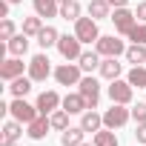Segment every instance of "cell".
Returning <instances> with one entry per match:
<instances>
[{
    "instance_id": "1",
    "label": "cell",
    "mask_w": 146,
    "mask_h": 146,
    "mask_svg": "<svg viewBox=\"0 0 146 146\" xmlns=\"http://www.w3.org/2000/svg\"><path fill=\"white\" fill-rule=\"evenodd\" d=\"M75 35L80 43H98L100 32H98V20L95 17H78L75 20Z\"/></svg>"
},
{
    "instance_id": "2",
    "label": "cell",
    "mask_w": 146,
    "mask_h": 146,
    "mask_svg": "<svg viewBox=\"0 0 146 146\" xmlns=\"http://www.w3.org/2000/svg\"><path fill=\"white\" fill-rule=\"evenodd\" d=\"M129 117H132V109H126L123 103H112V109L103 112V126L106 129H120V126L129 123Z\"/></svg>"
},
{
    "instance_id": "3",
    "label": "cell",
    "mask_w": 146,
    "mask_h": 146,
    "mask_svg": "<svg viewBox=\"0 0 146 146\" xmlns=\"http://www.w3.org/2000/svg\"><path fill=\"white\" fill-rule=\"evenodd\" d=\"M95 49H98V54H103V57H117V54H126L123 40H120V37H115V35H100V40L95 43Z\"/></svg>"
},
{
    "instance_id": "4",
    "label": "cell",
    "mask_w": 146,
    "mask_h": 146,
    "mask_svg": "<svg viewBox=\"0 0 146 146\" xmlns=\"http://www.w3.org/2000/svg\"><path fill=\"white\" fill-rule=\"evenodd\" d=\"M9 115L15 117V120H20V123H32L40 112H37V106H32V103H26L23 98H15L12 103H9Z\"/></svg>"
},
{
    "instance_id": "5",
    "label": "cell",
    "mask_w": 146,
    "mask_h": 146,
    "mask_svg": "<svg viewBox=\"0 0 146 146\" xmlns=\"http://www.w3.org/2000/svg\"><path fill=\"white\" fill-rule=\"evenodd\" d=\"M80 46H83V43L78 40V35H60V40H57V52H60L66 60H80V54H83Z\"/></svg>"
},
{
    "instance_id": "6",
    "label": "cell",
    "mask_w": 146,
    "mask_h": 146,
    "mask_svg": "<svg viewBox=\"0 0 146 146\" xmlns=\"http://www.w3.org/2000/svg\"><path fill=\"white\" fill-rule=\"evenodd\" d=\"M80 66H75V63H63V66H57L54 69V80L60 83V86H78L83 78H80Z\"/></svg>"
},
{
    "instance_id": "7",
    "label": "cell",
    "mask_w": 146,
    "mask_h": 146,
    "mask_svg": "<svg viewBox=\"0 0 146 146\" xmlns=\"http://www.w3.org/2000/svg\"><path fill=\"white\" fill-rule=\"evenodd\" d=\"M78 92L86 98V106H89V109H98V100H100V83H98L95 78H83V80L78 83Z\"/></svg>"
},
{
    "instance_id": "8",
    "label": "cell",
    "mask_w": 146,
    "mask_h": 146,
    "mask_svg": "<svg viewBox=\"0 0 146 146\" xmlns=\"http://www.w3.org/2000/svg\"><path fill=\"white\" fill-rule=\"evenodd\" d=\"M49 75H52L49 57H46V54H35V57L29 60V78H32L35 83H40V80H46Z\"/></svg>"
},
{
    "instance_id": "9",
    "label": "cell",
    "mask_w": 146,
    "mask_h": 146,
    "mask_svg": "<svg viewBox=\"0 0 146 146\" xmlns=\"http://www.w3.org/2000/svg\"><path fill=\"white\" fill-rule=\"evenodd\" d=\"M132 83L129 80H112L109 83V98H112V103H132Z\"/></svg>"
},
{
    "instance_id": "10",
    "label": "cell",
    "mask_w": 146,
    "mask_h": 146,
    "mask_svg": "<svg viewBox=\"0 0 146 146\" xmlns=\"http://www.w3.org/2000/svg\"><path fill=\"white\" fill-rule=\"evenodd\" d=\"M135 17H137V15H132L126 6H120V9H115V15H112L109 20L115 23V29H117L120 35H129V32H132V26H135Z\"/></svg>"
},
{
    "instance_id": "11",
    "label": "cell",
    "mask_w": 146,
    "mask_h": 146,
    "mask_svg": "<svg viewBox=\"0 0 146 146\" xmlns=\"http://www.w3.org/2000/svg\"><path fill=\"white\" fill-rule=\"evenodd\" d=\"M60 103H63V100H60V95L49 89V92H43V95L37 98V103H35V106H37V112H40V115H52Z\"/></svg>"
},
{
    "instance_id": "12",
    "label": "cell",
    "mask_w": 146,
    "mask_h": 146,
    "mask_svg": "<svg viewBox=\"0 0 146 146\" xmlns=\"http://www.w3.org/2000/svg\"><path fill=\"white\" fill-rule=\"evenodd\" d=\"M49 129H52V120H49L46 115H37V117L29 123V132H26V135H29L32 140H43V137L49 135Z\"/></svg>"
},
{
    "instance_id": "13",
    "label": "cell",
    "mask_w": 146,
    "mask_h": 146,
    "mask_svg": "<svg viewBox=\"0 0 146 146\" xmlns=\"http://www.w3.org/2000/svg\"><path fill=\"white\" fill-rule=\"evenodd\" d=\"M23 75V60L20 57H9V60H3V66H0V78L3 80H15V78H20Z\"/></svg>"
},
{
    "instance_id": "14",
    "label": "cell",
    "mask_w": 146,
    "mask_h": 146,
    "mask_svg": "<svg viewBox=\"0 0 146 146\" xmlns=\"http://www.w3.org/2000/svg\"><path fill=\"white\" fill-rule=\"evenodd\" d=\"M120 72H123V63H117V57H103L100 60V75L106 80H117Z\"/></svg>"
},
{
    "instance_id": "15",
    "label": "cell",
    "mask_w": 146,
    "mask_h": 146,
    "mask_svg": "<svg viewBox=\"0 0 146 146\" xmlns=\"http://www.w3.org/2000/svg\"><path fill=\"white\" fill-rule=\"evenodd\" d=\"M63 109H66L69 115H80V112H86L89 106H86V98H83L80 92H75V95H66V98H63Z\"/></svg>"
},
{
    "instance_id": "16",
    "label": "cell",
    "mask_w": 146,
    "mask_h": 146,
    "mask_svg": "<svg viewBox=\"0 0 146 146\" xmlns=\"http://www.w3.org/2000/svg\"><path fill=\"white\" fill-rule=\"evenodd\" d=\"M83 135H86L83 126H69V129H63V135H60V146H80V143H83Z\"/></svg>"
},
{
    "instance_id": "17",
    "label": "cell",
    "mask_w": 146,
    "mask_h": 146,
    "mask_svg": "<svg viewBox=\"0 0 146 146\" xmlns=\"http://www.w3.org/2000/svg\"><path fill=\"white\" fill-rule=\"evenodd\" d=\"M32 6H35L37 17H54V15H60L57 0H32Z\"/></svg>"
},
{
    "instance_id": "18",
    "label": "cell",
    "mask_w": 146,
    "mask_h": 146,
    "mask_svg": "<svg viewBox=\"0 0 146 146\" xmlns=\"http://www.w3.org/2000/svg\"><path fill=\"white\" fill-rule=\"evenodd\" d=\"M109 9H112L109 0H89V17H95V20H106Z\"/></svg>"
},
{
    "instance_id": "19",
    "label": "cell",
    "mask_w": 146,
    "mask_h": 146,
    "mask_svg": "<svg viewBox=\"0 0 146 146\" xmlns=\"http://www.w3.org/2000/svg\"><path fill=\"white\" fill-rule=\"evenodd\" d=\"M6 46H9V52H12L15 57H23V54L29 52V35H15Z\"/></svg>"
},
{
    "instance_id": "20",
    "label": "cell",
    "mask_w": 146,
    "mask_h": 146,
    "mask_svg": "<svg viewBox=\"0 0 146 146\" xmlns=\"http://www.w3.org/2000/svg\"><path fill=\"white\" fill-rule=\"evenodd\" d=\"M32 83H35L32 78H23V75H20V78H15V80H12V86H9V92H12L15 98H26V95L32 92Z\"/></svg>"
},
{
    "instance_id": "21",
    "label": "cell",
    "mask_w": 146,
    "mask_h": 146,
    "mask_svg": "<svg viewBox=\"0 0 146 146\" xmlns=\"http://www.w3.org/2000/svg\"><path fill=\"white\" fill-rule=\"evenodd\" d=\"M57 40H60V35H57V29H54V26H43V32L37 35V43H40L43 49L57 46Z\"/></svg>"
},
{
    "instance_id": "22",
    "label": "cell",
    "mask_w": 146,
    "mask_h": 146,
    "mask_svg": "<svg viewBox=\"0 0 146 146\" xmlns=\"http://www.w3.org/2000/svg\"><path fill=\"white\" fill-rule=\"evenodd\" d=\"M78 66H80L83 72H95V69H100V54H98V49H95V52H83Z\"/></svg>"
},
{
    "instance_id": "23",
    "label": "cell",
    "mask_w": 146,
    "mask_h": 146,
    "mask_svg": "<svg viewBox=\"0 0 146 146\" xmlns=\"http://www.w3.org/2000/svg\"><path fill=\"white\" fill-rule=\"evenodd\" d=\"M80 126H83L86 132H100V126H103V115H98V112H83Z\"/></svg>"
},
{
    "instance_id": "24",
    "label": "cell",
    "mask_w": 146,
    "mask_h": 146,
    "mask_svg": "<svg viewBox=\"0 0 146 146\" xmlns=\"http://www.w3.org/2000/svg\"><path fill=\"white\" fill-rule=\"evenodd\" d=\"M20 135H23L20 120H6V123H3V143H15Z\"/></svg>"
},
{
    "instance_id": "25",
    "label": "cell",
    "mask_w": 146,
    "mask_h": 146,
    "mask_svg": "<svg viewBox=\"0 0 146 146\" xmlns=\"http://www.w3.org/2000/svg\"><path fill=\"white\" fill-rule=\"evenodd\" d=\"M126 60L135 63V66L146 63V46H143V43H132V46L126 49Z\"/></svg>"
},
{
    "instance_id": "26",
    "label": "cell",
    "mask_w": 146,
    "mask_h": 146,
    "mask_svg": "<svg viewBox=\"0 0 146 146\" xmlns=\"http://www.w3.org/2000/svg\"><path fill=\"white\" fill-rule=\"evenodd\" d=\"M60 17L63 20H78L80 17V3H78V0H66V3H60Z\"/></svg>"
},
{
    "instance_id": "27",
    "label": "cell",
    "mask_w": 146,
    "mask_h": 146,
    "mask_svg": "<svg viewBox=\"0 0 146 146\" xmlns=\"http://www.w3.org/2000/svg\"><path fill=\"white\" fill-rule=\"evenodd\" d=\"M92 143L95 146H117V135L112 129H100V132H95V140Z\"/></svg>"
},
{
    "instance_id": "28",
    "label": "cell",
    "mask_w": 146,
    "mask_h": 146,
    "mask_svg": "<svg viewBox=\"0 0 146 146\" xmlns=\"http://www.w3.org/2000/svg\"><path fill=\"white\" fill-rule=\"evenodd\" d=\"M40 32H43V17H26V20H23V35L37 37Z\"/></svg>"
},
{
    "instance_id": "29",
    "label": "cell",
    "mask_w": 146,
    "mask_h": 146,
    "mask_svg": "<svg viewBox=\"0 0 146 146\" xmlns=\"http://www.w3.org/2000/svg\"><path fill=\"white\" fill-rule=\"evenodd\" d=\"M49 120H52V129H60V132L69 129V112H66V109H54Z\"/></svg>"
},
{
    "instance_id": "30",
    "label": "cell",
    "mask_w": 146,
    "mask_h": 146,
    "mask_svg": "<svg viewBox=\"0 0 146 146\" xmlns=\"http://www.w3.org/2000/svg\"><path fill=\"white\" fill-rule=\"evenodd\" d=\"M132 86H137V89H146V69L143 66H135L132 72H129V78H126Z\"/></svg>"
},
{
    "instance_id": "31",
    "label": "cell",
    "mask_w": 146,
    "mask_h": 146,
    "mask_svg": "<svg viewBox=\"0 0 146 146\" xmlns=\"http://www.w3.org/2000/svg\"><path fill=\"white\" fill-rule=\"evenodd\" d=\"M126 37H129L132 43H143V46H146V23H135Z\"/></svg>"
},
{
    "instance_id": "32",
    "label": "cell",
    "mask_w": 146,
    "mask_h": 146,
    "mask_svg": "<svg viewBox=\"0 0 146 146\" xmlns=\"http://www.w3.org/2000/svg\"><path fill=\"white\" fill-rule=\"evenodd\" d=\"M15 37V23L9 17H3V23H0V40H12Z\"/></svg>"
},
{
    "instance_id": "33",
    "label": "cell",
    "mask_w": 146,
    "mask_h": 146,
    "mask_svg": "<svg viewBox=\"0 0 146 146\" xmlns=\"http://www.w3.org/2000/svg\"><path fill=\"white\" fill-rule=\"evenodd\" d=\"M132 117H135L137 123H146V103H137V106H132Z\"/></svg>"
},
{
    "instance_id": "34",
    "label": "cell",
    "mask_w": 146,
    "mask_h": 146,
    "mask_svg": "<svg viewBox=\"0 0 146 146\" xmlns=\"http://www.w3.org/2000/svg\"><path fill=\"white\" fill-rule=\"evenodd\" d=\"M135 137L146 146V123H137V129H135Z\"/></svg>"
},
{
    "instance_id": "35",
    "label": "cell",
    "mask_w": 146,
    "mask_h": 146,
    "mask_svg": "<svg viewBox=\"0 0 146 146\" xmlns=\"http://www.w3.org/2000/svg\"><path fill=\"white\" fill-rule=\"evenodd\" d=\"M135 15H137V20H143V23H146V0H143V3H137Z\"/></svg>"
},
{
    "instance_id": "36",
    "label": "cell",
    "mask_w": 146,
    "mask_h": 146,
    "mask_svg": "<svg viewBox=\"0 0 146 146\" xmlns=\"http://www.w3.org/2000/svg\"><path fill=\"white\" fill-rule=\"evenodd\" d=\"M0 17H9V0H3V3H0Z\"/></svg>"
},
{
    "instance_id": "37",
    "label": "cell",
    "mask_w": 146,
    "mask_h": 146,
    "mask_svg": "<svg viewBox=\"0 0 146 146\" xmlns=\"http://www.w3.org/2000/svg\"><path fill=\"white\" fill-rule=\"evenodd\" d=\"M109 3H112L115 9H120V6H126V3H129V0H109Z\"/></svg>"
},
{
    "instance_id": "38",
    "label": "cell",
    "mask_w": 146,
    "mask_h": 146,
    "mask_svg": "<svg viewBox=\"0 0 146 146\" xmlns=\"http://www.w3.org/2000/svg\"><path fill=\"white\" fill-rule=\"evenodd\" d=\"M80 146H95V143H80Z\"/></svg>"
},
{
    "instance_id": "39",
    "label": "cell",
    "mask_w": 146,
    "mask_h": 146,
    "mask_svg": "<svg viewBox=\"0 0 146 146\" xmlns=\"http://www.w3.org/2000/svg\"><path fill=\"white\" fill-rule=\"evenodd\" d=\"M9 3H20V0H9Z\"/></svg>"
},
{
    "instance_id": "40",
    "label": "cell",
    "mask_w": 146,
    "mask_h": 146,
    "mask_svg": "<svg viewBox=\"0 0 146 146\" xmlns=\"http://www.w3.org/2000/svg\"><path fill=\"white\" fill-rule=\"evenodd\" d=\"M3 146H15V143H3Z\"/></svg>"
},
{
    "instance_id": "41",
    "label": "cell",
    "mask_w": 146,
    "mask_h": 146,
    "mask_svg": "<svg viewBox=\"0 0 146 146\" xmlns=\"http://www.w3.org/2000/svg\"><path fill=\"white\" fill-rule=\"evenodd\" d=\"M57 3H66V0H57Z\"/></svg>"
}]
</instances>
